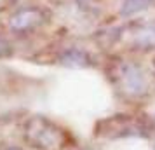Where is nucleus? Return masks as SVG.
<instances>
[{
    "label": "nucleus",
    "instance_id": "3",
    "mask_svg": "<svg viewBox=\"0 0 155 150\" xmlns=\"http://www.w3.org/2000/svg\"><path fill=\"white\" fill-rule=\"evenodd\" d=\"M44 19V11L40 7H25L9 18V26L14 32H30L37 28Z\"/></svg>",
    "mask_w": 155,
    "mask_h": 150
},
{
    "label": "nucleus",
    "instance_id": "1",
    "mask_svg": "<svg viewBox=\"0 0 155 150\" xmlns=\"http://www.w3.org/2000/svg\"><path fill=\"white\" fill-rule=\"evenodd\" d=\"M25 140L38 150H58L63 147L64 133L45 117H31L25 124Z\"/></svg>",
    "mask_w": 155,
    "mask_h": 150
},
{
    "label": "nucleus",
    "instance_id": "7",
    "mask_svg": "<svg viewBox=\"0 0 155 150\" xmlns=\"http://www.w3.org/2000/svg\"><path fill=\"white\" fill-rule=\"evenodd\" d=\"M155 4V0H124L122 7H120V14L126 16V18H131V16H136L150 9Z\"/></svg>",
    "mask_w": 155,
    "mask_h": 150
},
{
    "label": "nucleus",
    "instance_id": "6",
    "mask_svg": "<svg viewBox=\"0 0 155 150\" xmlns=\"http://www.w3.org/2000/svg\"><path fill=\"white\" fill-rule=\"evenodd\" d=\"M59 61L64 65V66H71V68H85L89 65V56L85 51L80 49H68L64 51Z\"/></svg>",
    "mask_w": 155,
    "mask_h": 150
},
{
    "label": "nucleus",
    "instance_id": "5",
    "mask_svg": "<svg viewBox=\"0 0 155 150\" xmlns=\"http://www.w3.org/2000/svg\"><path fill=\"white\" fill-rule=\"evenodd\" d=\"M133 42L140 49L155 47V25H143L133 33Z\"/></svg>",
    "mask_w": 155,
    "mask_h": 150
},
{
    "label": "nucleus",
    "instance_id": "4",
    "mask_svg": "<svg viewBox=\"0 0 155 150\" xmlns=\"http://www.w3.org/2000/svg\"><path fill=\"white\" fill-rule=\"evenodd\" d=\"M141 129L143 124L138 119H131L127 115L124 117V126H122V115H119L115 119H110V128L103 133H106L108 136H138Z\"/></svg>",
    "mask_w": 155,
    "mask_h": 150
},
{
    "label": "nucleus",
    "instance_id": "8",
    "mask_svg": "<svg viewBox=\"0 0 155 150\" xmlns=\"http://www.w3.org/2000/svg\"><path fill=\"white\" fill-rule=\"evenodd\" d=\"M9 56H12V45H11L5 38L0 37V59L9 58Z\"/></svg>",
    "mask_w": 155,
    "mask_h": 150
},
{
    "label": "nucleus",
    "instance_id": "9",
    "mask_svg": "<svg viewBox=\"0 0 155 150\" xmlns=\"http://www.w3.org/2000/svg\"><path fill=\"white\" fill-rule=\"evenodd\" d=\"M5 150H21V148H5Z\"/></svg>",
    "mask_w": 155,
    "mask_h": 150
},
{
    "label": "nucleus",
    "instance_id": "11",
    "mask_svg": "<svg viewBox=\"0 0 155 150\" xmlns=\"http://www.w3.org/2000/svg\"><path fill=\"white\" fill-rule=\"evenodd\" d=\"M153 150H155V145H153Z\"/></svg>",
    "mask_w": 155,
    "mask_h": 150
},
{
    "label": "nucleus",
    "instance_id": "2",
    "mask_svg": "<svg viewBox=\"0 0 155 150\" xmlns=\"http://www.w3.org/2000/svg\"><path fill=\"white\" fill-rule=\"evenodd\" d=\"M117 79H119V86L124 91V94L133 96V98H140L148 91V79L147 73L143 72L140 65L133 63V61H124L119 66L117 72Z\"/></svg>",
    "mask_w": 155,
    "mask_h": 150
},
{
    "label": "nucleus",
    "instance_id": "10",
    "mask_svg": "<svg viewBox=\"0 0 155 150\" xmlns=\"http://www.w3.org/2000/svg\"><path fill=\"white\" fill-rule=\"evenodd\" d=\"M153 72H155V61H153Z\"/></svg>",
    "mask_w": 155,
    "mask_h": 150
}]
</instances>
